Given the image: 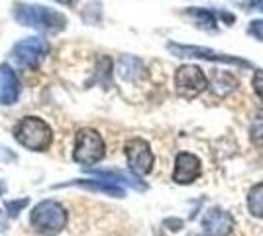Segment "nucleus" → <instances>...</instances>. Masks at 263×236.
Returning a JSON list of instances; mask_svg holds the SVG:
<instances>
[{
  "instance_id": "nucleus-22",
  "label": "nucleus",
  "mask_w": 263,
  "mask_h": 236,
  "mask_svg": "<svg viewBox=\"0 0 263 236\" xmlns=\"http://www.w3.org/2000/svg\"><path fill=\"white\" fill-rule=\"evenodd\" d=\"M255 4H257V6H259V10L263 12V0H255Z\"/></svg>"
},
{
  "instance_id": "nucleus-21",
  "label": "nucleus",
  "mask_w": 263,
  "mask_h": 236,
  "mask_svg": "<svg viewBox=\"0 0 263 236\" xmlns=\"http://www.w3.org/2000/svg\"><path fill=\"white\" fill-rule=\"evenodd\" d=\"M55 2H59V4H63V6H71V4H75V0H55Z\"/></svg>"
},
{
  "instance_id": "nucleus-1",
  "label": "nucleus",
  "mask_w": 263,
  "mask_h": 236,
  "mask_svg": "<svg viewBox=\"0 0 263 236\" xmlns=\"http://www.w3.org/2000/svg\"><path fill=\"white\" fill-rule=\"evenodd\" d=\"M14 20L37 32H45V34H59L67 28L65 14L51 10L42 4H16Z\"/></svg>"
},
{
  "instance_id": "nucleus-6",
  "label": "nucleus",
  "mask_w": 263,
  "mask_h": 236,
  "mask_svg": "<svg viewBox=\"0 0 263 236\" xmlns=\"http://www.w3.org/2000/svg\"><path fill=\"white\" fill-rule=\"evenodd\" d=\"M209 87V77L197 65H183L175 73V89L183 99H195Z\"/></svg>"
},
{
  "instance_id": "nucleus-3",
  "label": "nucleus",
  "mask_w": 263,
  "mask_h": 236,
  "mask_svg": "<svg viewBox=\"0 0 263 236\" xmlns=\"http://www.w3.org/2000/svg\"><path fill=\"white\" fill-rule=\"evenodd\" d=\"M69 221V213L67 209L57 201H42L33 207L32 214H30V223L32 226L45 236H55L59 234L67 226Z\"/></svg>"
},
{
  "instance_id": "nucleus-18",
  "label": "nucleus",
  "mask_w": 263,
  "mask_h": 236,
  "mask_svg": "<svg viewBox=\"0 0 263 236\" xmlns=\"http://www.w3.org/2000/svg\"><path fill=\"white\" fill-rule=\"evenodd\" d=\"M253 90H255V95L259 97V101L263 102V71H255V75H253Z\"/></svg>"
},
{
  "instance_id": "nucleus-19",
  "label": "nucleus",
  "mask_w": 263,
  "mask_h": 236,
  "mask_svg": "<svg viewBox=\"0 0 263 236\" xmlns=\"http://www.w3.org/2000/svg\"><path fill=\"white\" fill-rule=\"evenodd\" d=\"M250 35H253L255 40H259V42H263V20H253L252 24H250Z\"/></svg>"
},
{
  "instance_id": "nucleus-11",
  "label": "nucleus",
  "mask_w": 263,
  "mask_h": 236,
  "mask_svg": "<svg viewBox=\"0 0 263 236\" xmlns=\"http://www.w3.org/2000/svg\"><path fill=\"white\" fill-rule=\"evenodd\" d=\"M20 81L18 75L12 71L10 65L2 63L0 65V104L10 106L20 99Z\"/></svg>"
},
{
  "instance_id": "nucleus-14",
  "label": "nucleus",
  "mask_w": 263,
  "mask_h": 236,
  "mask_svg": "<svg viewBox=\"0 0 263 236\" xmlns=\"http://www.w3.org/2000/svg\"><path fill=\"white\" fill-rule=\"evenodd\" d=\"M248 211L255 219H263V183H255L248 193Z\"/></svg>"
},
{
  "instance_id": "nucleus-10",
  "label": "nucleus",
  "mask_w": 263,
  "mask_h": 236,
  "mask_svg": "<svg viewBox=\"0 0 263 236\" xmlns=\"http://www.w3.org/2000/svg\"><path fill=\"white\" fill-rule=\"evenodd\" d=\"M200 159L195 154L189 152H181L175 159V169H173V181L179 185H191L193 181H197L200 177Z\"/></svg>"
},
{
  "instance_id": "nucleus-4",
  "label": "nucleus",
  "mask_w": 263,
  "mask_h": 236,
  "mask_svg": "<svg viewBox=\"0 0 263 236\" xmlns=\"http://www.w3.org/2000/svg\"><path fill=\"white\" fill-rule=\"evenodd\" d=\"M104 140L92 128H81L75 134V150L73 159L83 166H95L104 157Z\"/></svg>"
},
{
  "instance_id": "nucleus-9",
  "label": "nucleus",
  "mask_w": 263,
  "mask_h": 236,
  "mask_svg": "<svg viewBox=\"0 0 263 236\" xmlns=\"http://www.w3.org/2000/svg\"><path fill=\"white\" fill-rule=\"evenodd\" d=\"M234 230V216L224 209H210L202 216V232L206 236H230Z\"/></svg>"
},
{
  "instance_id": "nucleus-17",
  "label": "nucleus",
  "mask_w": 263,
  "mask_h": 236,
  "mask_svg": "<svg viewBox=\"0 0 263 236\" xmlns=\"http://www.w3.org/2000/svg\"><path fill=\"white\" fill-rule=\"evenodd\" d=\"M189 14L197 20V26L204 28V30H216V18L212 12L204 10V8H193V10H189Z\"/></svg>"
},
{
  "instance_id": "nucleus-8",
  "label": "nucleus",
  "mask_w": 263,
  "mask_h": 236,
  "mask_svg": "<svg viewBox=\"0 0 263 236\" xmlns=\"http://www.w3.org/2000/svg\"><path fill=\"white\" fill-rule=\"evenodd\" d=\"M169 51H171V53H175L177 57H198V59H209V61L234 63V65H240V67H250V63H248V61H243V59H238V57H232V56H224V53H218V51L209 49V47L169 44Z\"/></svg>"
},
{
  "instance_id": "nucleus-20",
  "label": "nucleus",
  "mask_w": 263,
  "mask_h": 236,
  "mask_svg": "<svg viewBox=\"0 0 263 236\" xmlns=\"http://www.w3.org/2000/svg\"><path fill=\"white\" fill-rule=\"evenodd\" d=\"M28 205V199H22V201H14V203H6V209L10 211L12 216H16L18 214V209H22Z\"/></svg>"
},
{
  "instance_id": "nucleus-15",
  "label": "nucleus",
  "mask_w": 263,
  "mask_h": 236,
  "mask_svg": "<svg viewBox=\"0 0 263 236\" xmlns=\"http://www.w3.org/2000/svg\"><path fill=\"white\" fill-rule=\"evenodd\" d=\"M236 87H238V79L234 77L232 73H222V71H218L212 77V89L216 90L218 95H228Z\"/></svg>"
},
{
  "instance_id": "nucleus-16",
  "label": "nucleus",
  "mask_w": 263,
  "mask_h": 236,
  "mask_svg": "<svg viewBox=\"0 0 263 236\" xmlns=\"http://www.w3.org/2000/svg\"><path fill=\"white\" fill-rule=\"evenodd\" d=\"M250 142L255 148H263V111L253 114V120L250 124Z\"/></svg>"
},
{
  "instance_id": "nucleus-5",
  "label": "nucleus",
  "mask_w": 263,
  "mask_h": 236,
  "mask_svg": "<svg viewBox=\"0 0 263 236\" xmlns=\"http://www.w3.org/2000/svg\"><path fill=\"white\" fill-rule=\"evenodd\" d=\"M47 51H49L47 40L37 38V35H32V38H24L22 42H18V44L14 45L10 56L20 67L35 69L44 61V57L47 56Z\"/></svg>"
},
{
  "instance_id": "nucleus-7",
  "label": "nucleus",
  "mask_w": 263,
  "mask_h": 236,
  "mask_svg": "<svg viewBox=\"0 0 263 236\" xmlns=\"http://www.w3.org/2000/svg\"><path fill=\"white\" fill-rule=\"evenodd\" d=\"M124 154L128 159V166L138 175H147L154 169V152L149 144L142 138H132L124 146Z\"/></svg>"
},
{
  "instance_id": "nucleus-13",
  "label": "nucleus",
  "mask_w": 263,
  "mask_h": 236,
  "mask_svg": "<svg viewBox=\"0 0 263 236\" xmlns=\"http://www.w3.org/2000/svg\"><path fill=\"white\" fill-rule=\"evenodd\" d=\"M69 183L83 187V189H88V191L104 193L108 197H124V189L118 187L116 183H112V181H69Z\"/></svg>"
},
{
  "instance_id": "nucleus-12",
  "label": "nucleus",
  "mask_w": 263,
  "mask_h": 236,
  "mask_svg": "<svg viewBox=\"0 0 263 236\" xmlns=\"http://www.w3.org/2000/svg\"><path fill=\"white\" fill-rule=\"evenodd\" d=\"M118 75L122 79H126V81H138V79H142L145 75V67H143V63L140 59L126 56L118 61Z\"/></svg>"
},
{
  "instance_id": "nucleus-2",
  "label": "nucleus",
  "mask_w": 263,
  "mask_h": 236,
  "mask_svg": "<svg viewBox=\"0 0 263 236\" xmlns=\"http://www.w3.org/2000/svg\"><path fill=\"white\" fill-rule=\"evenodd\" d=\"M16 142L30 152H44L53 142V130L37 116H26L14 128Z\"/></svg>"
}]
</instances>
